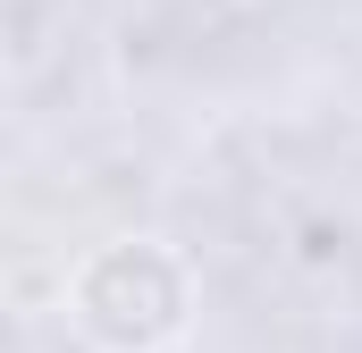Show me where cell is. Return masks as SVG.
<instances>
[{
  "label": "cell",
  "mask_w": 362,
  "mask_h": 353,
  "mask_svg": "<svg viewBox=\"0 0 362 353\" xmlns=\"http://www.w3.org/2000/svg\"><path fill=\"white\" fill-rule=\"evenodd\" d=\"M68 320L101 353H169L194 320V277L169 244L152 236H118L76 261L68 277Z\"/></svg>",
  "instance_id": "cell-1"
}]
</instances>
